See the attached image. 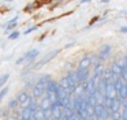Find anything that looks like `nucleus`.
Returning <instances> with one entry per match:
<instances>
[{
  "label": "nucleus",
  "instance_id": "obj_4",
  "mask_svg": "<svg viewBox=\"0 0 127 120\" xmlns=\"http://www.w3.org/2000/svg\"><path fill=\"white\" fill-rule=\"evenodd\" d=\"M111 52H112V46L109 45V44H102L101 46H100V51H98V59L101 60V61H107L108 59H109V55Z\"/></svg>",
  "mask_w": 127,
  "mask_h": 120
},
{
  "label": "nucleus",
  "instance_id": "obj_32",
  "mask_svg": "<svg viewBox=\"0 0 127 120\" xmlns=\"http://www.w3.org/2000/svg\"><path fill=\"white\" fill-rule=\"evenodd\" d=\"M6 120H21V117H17V116H14V115H10V116L6 117Z\"/></svg>",
  "mask_w": 127,
  "mask_h": 120
},
{
  "label": "nucleus",
  "instance_id": "obj_7",
  "mask_svg": "<svg viewBox=\"0 0 127 120\" xmlns=\"http://www.w3.org/2000/svg\"><path fill=\"white\" fill-rule=\"evenodd\" d=\"M104 95H107V97H109V98H116L118 97V91H116L115 86H113L112 79L107 81V85H105V89H104Z\"/></svg>",
  "mask_w": 127,
  "mask_h": 120
},
{
  "label": "nucleus",
  "instance_id": "obj_30",
  "mask_svg": "<svg viewBox=\"0 0 127 120\" xmlns=\"http://www.w3.org/2000/svg\"><path fill=\"white\" fill-rule=\"evenodd\" d=\"M36 30H37V26H32V27H29V29H26L25 31H23V34H29V33L36 31Z\"/></svg>",
  "mask_w": 127,
  "mask_h": 120
},
{
  "label": "nucleus",
  "instance_id": "obj_2",
  "mask_svg": "<svg viewBox=\"0 0 127 120\" xmlns=\"http://www.w3.org/2000/svg\"><path fill=\"white\" fill-rule=\"evenodd\" d=\"M40 55V51L38 49H30V51H28L23 56H21L19 59L17 60V65H21L23 64V63H28V64H33L34 60L37 59V56Z\"/></svg>",
  "mask_w": 127,
  "mask_h": 120
},
{
  "label": "nucleus",
  "instance_id": "obj_22",
  "mask_svg": "<svg viewBox=\"0 0 127 120\" xmlns=\"http://www.w3.org/2000/svg\"><path fill=\"white\" fill-rule=\"evenodd\" d=\"M45 95L48 97V100L51 101V104L56 102V101L59 100L58 98V94H56V91H49V93H45Z\"/></svg>",
  "mask_w": 127,
  "mask_h": 120
},
{
  "label": "nucleus",
  "instance_id": "obj_38",
  "mask_svg": "<svg viewBox=\"0 0 127 120\" xmlns=\"http://www.w3.org/2000/svg\"><path fill=\"white\" fill-rule=\"evenodd\" d=\"M4 1H12V0H4Z\"/></svg>",
  "mask_w": 127,
  "mask_h": 120
},
{
  "label": "nucleus",
  "instance_id": "obj_29",
  "mask_svg": "<svg viewBox=\"0 0 127 120\" xmlns=\"http://www.w3.org/2000/svg\"><path fill=\"white\" fill-rule=\"evenodd\" d=\"M120 113H122V120H127V108L120 109Z\"/></svg>",
  "mask_w": 127,
  "mask_h": 120
},
{
  "label": "nucleus",
  "instance_id": "obj_3",
  "mask_svg": "<svg viewBox=\"0 0 127 120\" xmlns=\"http://www.w3.org/2000/svg\"><path fill=\"white\" fill-rule=\"evenodd\" d=\"M18 100V102H19V106L21 108H25V106H29V101H30L32 98V94L29 93V90H21V91H18V94L15 95Z\"/></svg>",
  "mask_w": 127,
  "mask_h": 120
},
{
  "label": "nucleus",
  "instance_id": "obj_18",
  "mask_svg": "<svg viewBox=\"0 0 127 120\" xmlns=\"http://www.w3.org/2000/svg\"><path fill=\"white\" fill-rule=\"evenodd\" d=\"M58 85H59V86H62L63 89H66V90L68 89L70 82H68V79H67V76H66V75H63V76H62V78L58 81Z\"/></svg>",
  "mask_w": 127,
  "mask_h": 120
},
{
  "label": "nucleus",
  "instance_id": "obj_14",
  "mask_svg": "<svg viewBox=\"0 0 127 120\" xmlns=\"http://www.w3.org/2000/svg\"><path fill=\"white\" fill-rule=\"evenodd\" d=\"M109 116H111V109L104 106V108L101 109V112H100V115H98L100 120H109Z\"/></svg>",
  "mask_w": 127,
  "mask_h": 120
},
{
  "label": "nucleus",
  "instance_id": "obj_19",
  "mask_svg": "<svg viewBox=\"0 0 127 120\" xmlns=\"http://www.w3.org/2000/svg\"><path fill=\"white\" fill-rule=\"evenodd\" d=\"M120 100H119L118 97L116 98H113V101H112V105H111V112L112 111H120Z\"/></svg>",
  "mask_w": 127,
  "mask_h": 120
},
{
  "label": "nucleus",
  "instance_id": "obj_1",
  "mask_svg": "<svg viewBox=\"0 0 127 120\" xmlns=\"http://www.w3.org/2000/svg\"><path fill=\"white\" fill-rule=\"evenodd\" d=\"M59 53H60V49H53V51L48 52L47 55H44V56H42L37 63H33V64H28V65L30 67L32 71H37V70H40L41 67H44L45 64H48L49 61H52V60L55 59V57L58 56Z\"/></svg>",
  "mask_w": 127,
  "mask_h": 120
},
{
  "label": "nucleus",
  "instance_id": "obj_25",
  "mask_svg": "<svg viewBox=\"0 0 127 120\" xmlns=\"http://www.w3.org/2000/svg\"><path fill=\"white\" fill-rule=\"evenodd\" d=\"M21 35V31H18V30H12V33H10L8 34V40H17L18 37Z\"/></svg>",
  "mask_w": 127,
  "mask_h": 120
},
{
  "label": "nucleus",
  "instance_id": "obj_33",
  "mask_svg": "<svg viewBox=\"0 0 127 120\" xmlns=\"http://www.w3.org/2000/svg\"><path fill=\"white\" fill-rule=\"evenodd\" d=\"M86 120H100V117L97 116V115H92V116H89Z\"/></svg>",
  "mask_w": 127,
  "mask_h": 120
},
{
  "label": "nucleus",
  "instance_id": "obj_15",
  "mask_svg": "<svg viewBox=\"0 0 127 120\" xmlns=\"http://www.w3.org/2000/svg\"><path fill=\"white\" fill-rule=\"evenodd\" d=\"M56 94H58V98L59 100H62V98H66V97H68V91H67L66 89H63L62 86H59L58 85V89H56Z\"/></svg>",
  "mask_w": 127,
  "mask_h": 120
},
{
  "label": "nucleus",
  "instance_id": "obj_24",
  "mask_svg": "<svg viewBox=\"0 0 127 120\" xmlns=\"http://www.w3.org/2000/svg\"><path fill=\"white\" fill-rule=\"evenodd\" d=\"M115 61L118 63V65L122 68V70H123V68L127 65V63H126V59H124V56H120V57H118V59H116Z\"/></svg>",
  "mask_w": 127,
  "mask_h": 120
},
{
  "label": "nucleus",
  "instance_id": "obj_36",
  "mask_svg": "<svg viewBox=\"0 0 127 120\" xmlns=\"http://www.w3.org/2000/svg\"><path fill=\"white\" fill-rule=\"evenodd\" d=\"M72 45H74V44H67V45H66V46H64V48H71V46H72Z\"/></svg>",
  "mask_w": 127,
  "mask_h": 120
},
{
  "label": "nucleus",
  "instance_id": "obj_16",
  "mask_svg": "<svg viewBox=\"0 0 127 120\" xmlns=\"http://www.w3.org/2000/svg\"><path fill=\"white\" fill-rule=\"evenodd\" d=\"M102 79H105V81L112 79V71H111L109 65H105L104 70H102Z\"/></svg>",
  "mask_w": 127,
  "mask_h": 120
},
{
  "label": "nucleus",
  "instance_id": "obj_21",
  "mask_svg": "<svg viewBox=\"0 0 127 120\" xmlns=\"http://www.w3.org/2000/svg\"><path fill=\"white\" fill-rule=\"evenodd\" d=\"M10 115H11V109H10L8 106H1V108H0V117H4V119H6Z\"/></svg>",
  "mask_w": 127,
  "mask_h": 120
},
{
  "label": "nucleus",
  "instance_id": "obj_13",
  "mask_svg": "<svg viewBox=\"0 0 127 120\" xmlns=\"http://www.w3.org/2000/svg\"><path fill=\"white\" fill-rule=\"evenodd\" d=\"M109 68H111V71H112V75H116V76H120L122 75V68L118 65V63H116V61L111 63Z\"/></svg>",
  "mask_w": 127,
  "mask_h": 120
},
{
  "label": "nucleus",
  "instance_id": "obj_27",
  "mask_svg": "<svg viewBox=\"0 0 127 120\" xmlns=\"http://www.w3.org/2000/svg\"><path fill=\"white\" fill-rule=\"evenodd\" d=\"M44 117H45V120H49V119H52V109H44Z\"/></svg>",
  "mask_w": 127,
  "mask_h": 120
},
{
  "label": "nucleus",
  "instance_id": "obj_6",
  "mask_svg": "<svg viewBox=\"0 0 127 120\" xmlns=\"http://www.w3.org/2000/svg\"><path fill=\"white\" fill-rule=\"evenodd\" d=\"M30 94L33 95L34 98H41L42 95L45 94V85L42 83H38V82H34L33 87L30 89Z\"/></svg>",
  "mask_w": 127,
  "mask_h": 120
},
{
  "label": "nucleus",
  "instance_id": "obj_31",
  "mask_svg": "<svg viewBox=\"0 0 127 120\" xmlns=\"http://www.w3.org/2000/svg\"><path fill=\"white\" fill-rule=\"evenodd\" d=\"M120 108H127V98H123V100H120Z\"/></svg>",
  "mask_w": 127,
  "mask_h": 120
},
{
  "label": "nucleus",
  "instance_id": "obj_26",
  "mask_svg": "<svg viewBox=\"0 0 127 120\" xmlns=\"http://www.w3.org/2000/svg\"><path fill=\"white\" fill-rule=\"evenodd\" d=\"M8 91H10V87H8V86H4L3 89L0 90V101H1L4 97H6V95H7V93H8Z\"/></svg>",
  "mask_w": 127,
  "mask_h": 120
},
{
  "label": "nucleus",
  "instance_id": "obj_8",
  "mask_svg": "<svg viewBox=\"0 0 127 120\" xmlns=\"http://www.w3.org/2000/svg\"><path fill=\"white\" fill-rule=\"evenodd\" d=\"M92 67V57H90V55L89 53H86V55H83L82 56V59L78 61V65H77V68H90Z\"/></svg>",
  "mask_w": 127,
  "mask_h": 120
},
{
  "label": "nucleus",
  "instance_id": "obj_5",
  "mask_svg": "<svg viewBox=\"0 0 127 120\" xmlns=\"http://www.w3.org/2000/svg\"><path fill=\"white\" fill-rule=\"evenodd\" d=\"M75 72H77V78L79 83H85L92 75V70L90 68H75Z\"/></svg>",
  "mask_w": 127,
  "mask_h": 120
},
{
  "label": "nucleus",
  "instance_id": "obj_11",
  "mask_svg": "<svg viewBox=\"0 0 127 120\" xmlns=\"http://www.w3.org/2000/svg\"><path fill=\"white\" fill-rule=\"evenodd\" d=\"M38 108H41V109H49L51 108V101L48 100V97L47 95H42L41 98H40V101H38Z\"/></svg>",
  "mask_w": 127,
  "mask_h": 120
},
{
  "label": "nucleus",
  "instance_id": "obj_39",
  "mask_svg": "<svg viewBox=\"0 0 127 120\" xmlns=\"http://www.w3.org/2000/svg\"><path fill=\"white\" fill-rule=\"evenodd\" d=\"M3 120H6V119H3Z\"/></svg>",
  "mask_w": 127,
  "mask_h": 120
},
{
  "label": "nucleus",
  "instance_id": "obj_37",
  "mask_svg": "<svg viewBox=\"0 0 127 120\" xmlns=\"http://www.w3.org/2000/svg\"><path fill=\"white\" fill-rule=\"evenodd\" d=\"M124 59H126V63H127V53L124 55Z\"/></svg>",
  "mask_w": 127,
  "mask_h": 120
},
{
  "label": "nucleus",
  "instance_id": "obj_12",
  "mask_svg": "<svg viewBox=\"0 0 127 120\" xmlns=\"http://www.w3.org/2000/svg\"><path fill=\"white\" fill-rule=\"evenodd\" d=\"M32 113H33V111H32L29 106L21 108V120H29L32 116Z\"/></svg>",
  "mask_w": 127,
  "mask_h": 120
},
{
  "label": "nucleus",
  "instance_id": "obj_20",
  "mask_svg": "<svg viewBox=\"0 0 127 120\" xmlns=\"http://www.w3.org/2000/svg\"><path fill=\"white\" fill-rule=\"evenodd\" d=\"M8 79H10V74H8V72H7V74H3V75L0 76V90L6 86V83L8 82Z\"/></svg>",
  "mask_w": 127,
  "mask_h": 120
},
{
  "label": "nucleus",
  "instance_id": "obj_17",
  "mask_svg": "<svg viewBox=\"0 0 127 120\" xmlns=\"http://www.w3.org/2000/svg\"><path fill=\"white\" fill-rule=\"evenodd\" d=\"M7 106H8L10 109H15V108H19V102H18V100H17V97H12V98H10L8 101H7Z\"/></svg>",
  "mask_w": 127,
  "mask_h": 120
},
{
  "label": "nucleus",
  "instance_id": "obj_9",
  "mask_svg": "<svg viewBox=\"0 0 127 120\" xmlns=\"http://www.w3.org/2000/svg\"><path fill=\"white\" fill-rule=\"evenodd\" d=\"M66 76H67V79H68L70 85H75V86H77V85L79 83V82H78V78H77V72H75V68H74V70H68V71H67Z\"/></svg>",
  "mask_w": 127,
  "mask_h": 120
},
{
  "label": "nucleus",
  "instance_id": "obj_34",
  "mask_svg": "<svg viewBox=\"0 0 127 120\" xmlns=\"http://www.w3.org/2000/svg\"><path fill=\"white\" fill-rule=\"evenodd\" d=\"M120 33H124V34H127V26L120 27Z\"/></svg>",
  "mask_w": 127,
  "mask_h": 120
},
{
  "label": "nucleus",
  "instance_id": "obj_28",
  "mask_svg": "<svg viewBox=\"0 0 127 120\" xmlns=\"http://www.w3.org/2000/svg\"><path fill=\"white\" fill-rule=\"evenodd\" d=\"M120 78H122V79H123V81L127 83V65L123 68V70H122V75H120Z\"/></svg>",
  "mask_w": 127,
  "mask_h": 120
},
{
  "label": "nucleus",
  "instance_id": "obj_35",
  "mask_svg": "<svg viewBox=\"0 0 127 120\" xmlns=\"http://www.w3.org/2000/svg\"><path fill=\"white\" fill-rule=\"evenodd\" d=\"M92 0H81V4H82V3H90Z\"/></svg>",
  "mask_w": 127,
  "mask_h": 120
},
{
  "label": "nucleus",
  "instance_id": "obj_23",
  "mask_svg": "<svg viewBox=\"0 0 127 120\" xmlns=\"http://www.w3.org/2000/svg\"><path fill=\"white\" fill-rule=\"evenodd\" d=\"M109 120H122V113H120V111H112V112H111Z\"/></svg>",
  "mask_w": 127,
  "mask_h": 120
},
{
  "label": "nucleus",
  "instance_id": "obj_10",
  "mask_svg": "<svg viewBox=\"0 0 127 120\" xmlns=\"http://www.w3.org/2000/svg\"><path fill=\"white\" fill-rule=\"evenodd\" d=\"M56 89H58V81H55V79H49L45 83V93L56 91Z\"/></svg>",
  "mask_w": 127,
  "mask_h": 120
}]
</instances>
